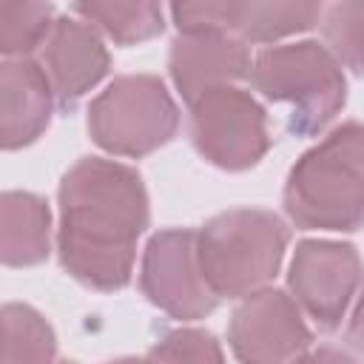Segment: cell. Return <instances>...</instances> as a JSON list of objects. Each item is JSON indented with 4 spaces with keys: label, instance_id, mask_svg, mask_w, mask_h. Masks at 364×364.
Wrapping results in <instances>:
<instances>
[{
    "label": "cell",
    "instance_id": "obj_3",
    "mask_svg": "<svg viewBox=\"0 0 364 364\" xmlns=\"http://www.w3.org/2000/svg\"><path fill=\"white\" fill-rule=\"evenodd\" d=\"M290 230L273 210H222L196 230L199 264L219 299H245L264 290L282 267Z\"/></svg>",
    "mask_w": 364,
    "mask_h": 364
},
{
    "label": "cell",
    "instance_id": "obj_1",
    "mask_svg": "<svg viewBox=\"0 0 364 364\" xmlns=\"http://www.w3.org/2000/svg\"><path fill=\"white\" fill-rule=\"evenodd\" d=\"M57 205L63 270L91 290H122L134 273L136 239L151 219L148 191L136 168L82 156L63 173Z\"/></svg>",
    "mask_w": 364,
    "mask_h": 364
},
{
    "label": "cell",
    "instance_id": "obj_23",
    "mask_svg": "<svg viewBox=\"0 0 364 364\" xmlns=\"http://www.w3.org/2000/svg\"><path fill=\"white\" fill-rule=\"evenodd\" d=\"M60 364H74V361H60Z\"/></svg>",
    "mask_w": 364,
    "mask_h": 364
},
{
    "label": "cell",
    "instance_id": "obj_10",
    "mask_svg": "<svg viewBox=\"0 0 364 364\" xmlns=\"http://www.w3.org/2000/svg\"><path fill=\"white\" fill-rule=\"evenodd\" d=\"M316 3H173L171 20L179 34L228 31L242 43H276L282 37L313 28L321 20Z\"/></svg>",
    "mask_w": 364,
    "mask_h": 364
},
{
    "label": "cell",
    "instance_id": "obj_16",
    "mask_svg": "<svg viewBox=\"0 0 364 364\" xmlns=\"http://www.w3.org/2000/svg\"><path fill=\"white\" fill-rule=\"evenodd\" d=\"M57 336L51 324L28 304L3 307V364H54Z\"/></svg>",
    "mask_w": 364,
    "mask_h": 364
},
{
    "label": "cell",
    "instance_id": "obj_5",
    "mask_svg": "<svg viewBox=\"0 0 364 364\" xmlns=\"http://www.w3.org/2000/svg\"><path fill=\"white\" fill-rule=\"evenodd\" d=\"M179 128V108L154 74H125L88 105L91 139L114 156H148L168 145Z\"/></svg>",
    "mask_w": 364,
    "mask_h": 364
},
{
    "label": "cell",
    "instance_id": "obj_15",
    "mask_svg": "<svg viewBox=\"0 0 364 364\" xmlns=\"http://www.w3.org/2000/svg\"><path fill=\"white\" fill-rule=\"evenodd\" d=\"M71 11L119 46L145 43L165 28V14L156 3H74Z\"/></svg>",
    "mask_w": 364,
    "mask_h": 364
},
{
    "label": "cell",
    "instance_id": "obj_4",
    "mask_svg": "<svg viewBox=\"0 0 364 364\" xmlns=\"http://www.w3.org/2000/svg\"><path fill=\"white\" fill-rule=\"evenodd\" d=\"M253 88L270 102H287V128L296 136L324 131L347 102V80L338 60L316 40L267 46L250 65Z\"/></svg>",
    "mask_w": 364,
    "mask_h": 364
},
{
    "label": "cell",
    "instance_id": "obj_7",
    "mask_svg": "<svg viewBox=\"0 0 364 364\" xmlns=\"http://www.w3.org/2000/svg\"><path fill=\"white\" fill-rule=\"evenodd\" d=\"M139 287L154 307L179 321L205 318L219 304V296L202 273L196 230L191 228H168L148 239Z\"/></svg>",
    "mask_w": 364,
    "mask_h": 364
},
{
    "label": "cell",
    "instance_id": "obj_19",
    "mask_svg": "<svg viewBox=\"0 0 364 364\" xmlns=\"http://www.w3.org/2000/svg\"><path fill=\"white\" fill-rule=\"evenodd\" d=\"M142 364H225L222 344L199 327H176L162 333L145 353Z\"/></svg>",
    "mask_w": 364,
    "mask_h": 364
},
{
    "label": "cell",
    "instance_id": "obj_6",
    "mask_svg": "<svg viewBox=\"0 0 364 364\" xmlns=\"http://www.w3.org/2000/svg\"><path fill=\"white\" fill-rule=\"evenodd\" d=\"M188 131L196 154L222 171H247L273 145L264 108L236 85L202 94L191 105Z\"/></svg>",
    "mask_w": 364,
    "mask_h": 364
},
{
    "label": "cell",
    "instance_id": "obj_20",
    "mask_svg": "<svg viewBox=\"0 0 364 364\" xmlns=\"http://www.w3.org/2000/svg\"><path fill=\"white\" fill-rule=\"evenodd\" d=\"M296 364H358L350 353H344L341 347H333V344H321L316 350H307Z\"/></svg>",
    "mask_w": 364,
    "mask_h": 364
},
{
    "label": "cell",
    "instance_id": "obj_17",
    "mask_svg": "<svg viewBox=\"0 0 364 364\" xmlns=\"http://www.w3.org/2000/svg\"><path fill=\"white\" fill-rule=\"evenodd\" d=\"M54 6L51 3H0V51L6 60L28 57L34 48H43L54 28Z\"/></svg>",
    "mask_w": 364,
    "mask_h": 364
},
{
    "label": "cell",
    "instance_id": "obj_9",
    "mask_svg": "<svg viewBox=\"0 0 364 364\" xmlns=\"http://www.w3.org/2000/svg\"><path fill=\"white\" fill-rule=\"evenodd\" d=\"M228 341L242 364H296L313 350V333L290 293L264 287L239 301Z\"/></svg>",
    "mask_w": 364,
    "mask_h": 364
},
{
    "label": "cell",
    "instance_id": "obj_13",
    "mask_svg": "<svg viewBox=\"0 0 364 364\" xmlns=\"http://www.w3.org/2000/svg\"><path fill=\"white\" fill-rule=\"evenodd\" d=\"M57 97L43 63L31 57L3 60L0 65V145L17 151L37 142L48 122Z\"/></svg>",
    "mask_w": 364,
    "mask_h": 364
},
{
    "label": "cell",
    "instance_id": "obj_11",
    "mask_svg": "<svg viewBox=\"0 0 364 364\" xmlns=\"http://www.w3.org/2000/svg\"><path fill=\"white\" fill-rule=\"evenodd\" d=\"M43 68L51 80L60 108H74L111 68V54L100 31L82 17H57L48 40L43 43Z\"/></svg>",
    "mask_w": 364,
    "mask_h": 364
},
{
    "label": "cell",
    "instance_id": "obj_14",
    "mask_svg": "<svg viewBox=\"0 0 364 364\" xmlns=\"http://www.w3.org/2000/svg\"><path fill=\"white\" fill-rule=\"evenodd\" d=\"M51 253V210L28 191H6L0 199V259L6 267H31Z\"/></svg>",
    "mask_w": 364,
    "mask_h": 364
},
{
    "label": "cell",
    "instance_id": "obj_18",
    "mask_svg": "<svg viewBox=\"0 0 364 364\" xmlns=\"http://www.w3.org/2000/svg\"><path fill=\"white\" fill-rule=\"evenodd\" d=\"M321 34L338 65L364 77V0H341L321 11Z\"/></svg>",
    "mask_w": 364,
    "mask_h": 364
},
{
    "label": "cell",
    "instance_id": "obj_22",
    "mask_svg": "<svg viewBox=\"0 0 364 364\" xmlns=\"http://www.w3.org/2000/svg\"><path fill=\"white\" fill-rule=\"evenodd\" d=\"M108 364H142L139 358H117V361H108Z\"/></svg>",
    "mask_w": 364,
    "mask_h": 364
},
{
    "label": "cell",
    "instance_id": "obj_12",
    "mask_svg": "<svg viewBox=\"0 0 364 364\" xmlns=\"http://www.w3.org/2000/svg\"><path fill=\"white\" fill-rule=\"evenodd\" d=\"M250 51L247 43L228 31H199V34H176L168 51V71L188 105H193L202 94L233 85L236 80L250 74Z\"/></svg>",
    "mask_w": 364,
    "mask_h": 364
},
{
    "label": "cell",
    "instance_id": "obj_8",
    "mask_svg": "<svg viewBox=\"0 0 364 364\" xmlns=\"http://www.w3.org/2000/svg\"><path fill=\"white\" fill-rule=\"evenodd\" d=\"M364 264L350 242L301 239L293 250L287 287L293 301L321 330H336L361 287Z\"/></svg>",
    "mask_w": 364,
    "mask_h": 364
},
{
    "label": "cell",
    "instance_id": "obj_2",
    "mask_svg": "<svg viewBox=\"0 0 364 364\" xmlns=\"http://www.w3.org/2000/svg\"><path fill=\"white\" fill-rule=\"evenodd\" d=\"M282 205L301 230L353 233L364 225V122H341L287 173Z\"/></svg>",
    "mask_w": 364,
    "mask_h": 364
},
{
    "label": "cell",
    "instance_id": "obj_21",
    "mask_svg": "<svg viewBox=\"0 0 364 364\" xmlns=\"http://www.w3.org/2000/svg\"><path fill=\"white\" fill-rule=\"evenodd\" d=\"M347 341L353 350L364 353V287L355 299V307L350 313V321H347Z\"/></svg>",
    "mask_w": 364,
    "mask_h": 364
}]
</instances>
